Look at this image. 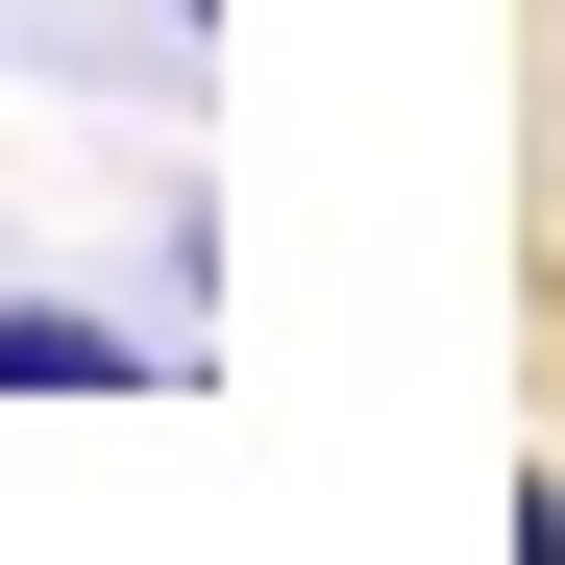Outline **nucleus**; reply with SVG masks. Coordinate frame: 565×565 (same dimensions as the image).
I'll return each mask as SVG.
<instances>
[{"label":"nucleus","mask_w":565,"mask_h":565,"mask_svg":"<svg viewBox=\"0 0 565 565\" xmlns=\"http://www.w3.org/2000/svg\"><path fill=\"white\" fill-rule=\"evenodd\" d=\"M124 369H148L124 320H74V296H0V394H124Z\"/></svg>","instance_id":"1"}]
</instances>
